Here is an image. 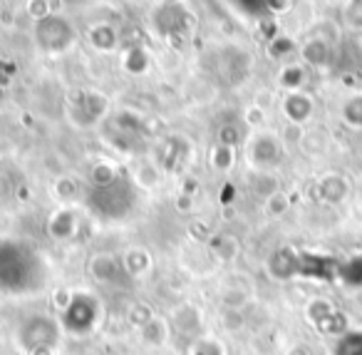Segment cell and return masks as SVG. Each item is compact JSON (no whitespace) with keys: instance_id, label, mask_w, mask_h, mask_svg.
Instances as JSON below:
<instances>
[{"instance_id":"obj_1","label":"cell","mask_w":362,"mask_h":355,"mask_svg":"<svg viewBox=\"0 0 362 355\" xmlns=\"http://www.w3.org/2000/svg\"><path fill=\"white\" fill-rule=\"evenodd\" d=\"M47 266L40 251L21 239H0V291L35 293L45 286Z\"/></svg>"},{"instance_id":"obj_2","label":"cell","mask_w":362,"mask_h":355,"mask_svg":"<svg viewBox=\"0 0 362 355\" xmlns=\"http://www.w3.org/2000/svg\"><path fill=\"white\" fill-rule=\"evenodd\" d=\"M134 201H136V191L134 186L129 184L127 179L117 176L115 181L105 186H92L87 191V206L95 211L97 216L102 219H124L132 209H134Z\"/></svg>"},{"instance_id":"obj_3","label":"cell","mask_w":362,"mask_h":355,"mask_svg":"<svg viewBox=\"0 0 362 355\" xmlns=\"http://www.w3.org/2000/svg\"><path fill=\"white\" fill-rule=\"evenodd\" d=\"M35 43L42 52L55 55V52H65L75 43V30H72L70 21L65 16L50 13L42 21L35 23Z\"/></svg>"},{"instance_id":"obj_4","label":"cell","mask_w":362,"mask_h":355,"mask_svg":"<svg viewBox=\"0 0 362 355\" xmlns=\"http://www.w3.org/2000/svg\"><path fill=\"white\" fill-rule=\"evenodd\" d=\"M21 345L33 355H47L60 338V325L47 315H33L21 328Z\"/></svg>"},{"instance_id":"obj_5","label":"cell","mask_w":362,"mask_h":355,"mask_svg":"<svg viewBox=\"0 0 362 355\" xmlns=\"http://www.w3.org/2000/svg\"><path fill=\"white\" fill-rule=\"evenodd\" d=\"M97 315H100V303H97L95 295L90 293H75L67 305L62 308V320L60 325L65 330L75 335H85L95 328Z\"/></svg>"},{"instance_id":"obj_6","label":"cell","mask_w":362,"mask_h":355,"mask_svg":"<svg viewBox=\"0 0 362 355\" xmlns=\"http://www.w3.org/2000/svg\"><path fill=\"white\" fill-rule=\"evenodd\" d=\"M283 159V145L278 137L258 132L251 142H248V162L256 169H273L276 164H281Z\"/></svg>"},{"instance_id":"obj_7","label":"cell","mask_w":362,"mask_h":355,"mask_svg":"<svg viewBox=\"0 0 362 355\" xmlns=\"http://www.w3.org/2000/svg\"><path fill=\"white\" fill-rule=\"evenodd\" d=\"M107 112V100L102 95H95V92H85V95L77 97V105L72 110V120L80 127H90L100 120Z\"/></svg>"},{"instance_id":"obj_8","label":"cell","mask_w":362,"mask_h":355,"mask_svg":"<svg viewBox=\"0 0 362 355\" xmlns=\"http://www.w3.org/2000/svg\"><path fill=\"white\" fill-rule=\"evenodd\" d=\"M47 229H50L52 239H57V241L72 239V236L77 234V229H80V216H77L75 209H60L50 216Z\"/></svg>"},{"instance_id":"obj_9","label":"cell","mask_w":362,"mask_h":355,"mask_svg":"<svg viewBox=\"0 0 362 355\" xmlns=\"http://www.w3.org/2000/svg\"><path fill=\"white\" fill-rule=\"evenodd\" d=\"M298 269H300V256L293 249H278L276 254L268 259V271H271L276 278L298 276Z\"/></svg>"},{"instance_id":"obj_10","label":"cell","mask_w":362,"mask_h":355,"mask_svg":"<svg viewBox=\"0 0 362 355\" xmlns=\"http://www.w3.org/2000/svg\"><path fill=\"white\" fill-rule=\"evenodd\" d=\"M283 112H286V117L291 122H296V125H300V122H305L308 117H310L313 112V100L308 95H303L300 90L298 92H288L286 102H283Z\"/></svg>"},{"instance_id":"obj_11","label":"cell","mask_w":362,"mask_h":355,"mask_svg":"<svg viewBox=\"0 0 362 355\" xmlns=\"http://www.w3.org/2000/svg\"><path fill=\"white\" fill-rule=\"evenodd\" d=\"M332 271H335V264H332L330 259H325V256H313V254L300 256V269H298V274L327 278V276H332Z\"/></svg>"},{"instance_id":"obj_12","label":"cell","mask_w":362,"mask_h":355,"mask_svg":"<svg viewBox=\"0 0 362 355\" xmlns=\"http://www.w3.org/2000/svg\"><path fill=\"white\" fill-rule=\"evenodd\" d=\"M90 43L100 52H112L117 47V43H119V38H117L115 28L107 26V23H100V26H95L90 30Z\"/></svg>"},{"instance_id":"obj_13","label":"cell","mask_w":362,"mask_h":355,"mask_svg":"<svg viewBox=\"0 0 362 355\" xmlns=\"http://www.w3.org/2000/svg\"><path fill=\"white\" fill-rule=\"evenodd\" d=\"M90 269L97 281H115L119 276V264H117L115 256H97V259H92Z\"/></svg>"},{"instance_id":"obj_14","label":"cell","mask_w":362,"mask_h":355,"mask_svg":"<svg viewBox=\"0 0 362 355\" xmlns=\"http://www.w3.org/2000/svg\"><path fill=\"white\" fill-rule=\"evenodd\" d=\"M303 57H305L310 65L322 67L327 60H330V47H327L322 40H313V43H308V45L303 47Z\"/></svg>"},{"instance_id":"obj_15","label":"cell","mask_w":362,"mask_h":355,"mask_svg":"<svg viewBox=\"0 0 362 355\" xmlns=\"http://www.w3.org/2000/svg\"><path fill=\"white\" fill-rule=\"evenodd\" d=\"M149 266H151V259L144 249H132L129 254L124 256V269L129 271V274H144Z\"/></svg>"},{"instance_id":"obj_16","label":"cell","mask_w":362,"mask_h":355,"mask_svg":"<svg viewBox=\"0 0 362 355\" xmlns=\"http://www.w3.org/2000/svg\"><path fill=\"white\" fill-rule=\"evenodd\" d=\"M124 67L129 72H134V75L144 72L146 67H149V60H146L144 50H141V47H132V50L127 52V57H124Z\"/></svg>"},{"instance_id":"obj_17","label":"cell","mask_w":362,"mask_h":355,"mask_svg":"<svg viewBox=\"0 0 362 355\" xmlns=\"http://www.w3.org/2000/svg\"><path fill=\"white\" fill-rule=\"evenodd\" d=\"M320 191H322V196H325V199L337 201V199H342V196L347 194V184L342 179H337V176H330V179L322 181Z\"/></svg>"},{"instance_id":"obj_18","label":"cell","mask_w":362,"mask_h":355,"mask_svg":"<svg viewBox=\"0 0 362 355\" xmlns=\"http://www.w3.org/2000/svg\"><path fill=\"white\" fill-rule=\"evenodd\" d=\"M337 355H362V333H345L337 343Z\"/></svg>"},{"instance_id":"obj_19","label":"cell","mask_w":362,"mask_h":355,"mask_svg":"<svg viewBox=\"0 0 362 355\" xmlns=\"http://www.w3.org/2000/svg\"><path fill=\"white\" fill-rule=\"evenodd\" d=\"M211 164L216 167L218 171L231 169V164H233V150H231V147H223V145L214 147V152H211Z\"/></svg>"},{"instance_id":"obj_20","label":"cell","mask_w":362,"mask_h":355,"mask_svg":"<svg viewBox=\"0 0 362 355\" xmlns=\"http://www.w3.org/2000/svg\"><path fill=\"white\" fill-rule=\"evenodd\" d=\"M303 80H305V72H303V67H296V65L286 67L281 75V85L291 92H298V87L303 85Z\"/></svg>"},{"instance_id":"obj_21","label":"cell","mask_w":362,"mask_h":355,"mask_svg":"<svg viewBox=\"0 0 362 355\" xmlns=\"http://www.w3.org/2000/svg\"><path fill=\"white\" fill-rule=\"evenodd\" d=\"M342 117H345L350 125L362 127V97H352V100L342 107Z\"/></svg>"},{"instance_id":"obj_22","label":"cell","mask_w":362,"mask_h":355,"mask_svg":"<svg viewBox=\"0 0 362 355\" xmlns=\"http://www.w3.org/2000/svg\"><path fill=\"white\" fill-rule=\"evenodd\" d=\"M117 176L119 174H117L110 164H97L95 169H92V186H105V184H110V181H115Z\"/></svg>"},{"instance_id":"obj_23","label":"cell","mask_w":362,"mask_h":355,"mask_svg":"<svg viewBox=\"0 0 362 355\" xmlns=\"http://www.w3.org/2000/svg\"><path fill=\"white\" fill-rule=\"evenodd\" d=\"M218 145H223V147H236L238 145V130L236 127H231V125H223L221 130H218Z\"/></svg>"},{"instance_id":"obj_24","label":"cell","mask_w":362,"mask_h":355,"mask_svg":"<svg viewBox=\"0 0 362 355\" xmlns=\"http://www.w3.org/2000/svg\"><path fill=\"white\" fill-rule=\"evenodd\" d=\"M194 355H223L221 345L214 343V340H202V343L194 348Z\"/></svg>"}]
</instances>
